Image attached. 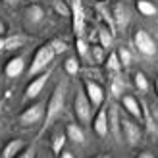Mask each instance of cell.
I'll return each instance as SVG.
<instances>
[{
    "mask_svg": "<svg viewBox=\"0 0 158 158\" xmlns=\"http://www.w3.org/2000/svg\"><path fill=\"white\" fill-rule=\"evenodd\" d=\"M66 91H68V83H66V79H62V81L54 87L52 97L48 100V104H46V112H44L41 135H43V133H46V129H48L50 125L58 120V116L64 112V106H66Z\"/></svg>",
    "mask_w": 158,
    "mask_h": 158,
    "instance_id": "cell-1",
    "label": "cell"
},
{
    "mask_svg": "<svg viewBox=\"0 0 158 158\" xmlns=\"http://www.w3.org/2000/svg\"><path fill=\"white\" fill-rule=\"evenodd\" d=\"M54 56H56V52H54V48H52V44H50V43H44V44H41V46L37 48V52H35L33 60H31V64H29L27 75H29L31 79H33L35 75L43 73L44 69L48 68V64H52Z\"/></svg>",
    "mask_w": 158,
    "mask_h": 158,
    "instance_id": "cell-2",
    "label": "cell"
},
{
    "mask_svg": "<svg viewBox=\"0 0 158 158\" xmlns=\"http://www.w3.org/2000/svg\"><path fill=\"white\" fill-rule=\"evenodd\" d=\"M122 139L129 147H137L143 139V129H141L139 122L135 118H131L127 112L122 114Z\"/></svg>",
    "mask_w": 158,
    "mask_h": 158,
    "instance_id": "cell-3",
    "label": "cell"
},
{
    "mask_svg": "<svg viewBox=\"0 0 158 158\" xmlns=\"http://www.w3.org/2000/svg\"><path fill=\"white\" fill-rule=\"evenodd\" d=\"M73 112L77 116V120L81 125H89L93 122V112L94 108L91 104V100L87 98V94L83 89H79L77 94H75V100H73Z\"/></svg>",
    "mask_w": 158,
    "mask_h": 158,
    "instance_id": "cell-4",
    "label": "cell"
},
{
    "mask_svg": "<svg viewBox=\"0 0 158 158\" xmlns=\"http://www.w3.org/2000/svg\"><path fill=\"white\" fill-rule=\"evenodd\" d=\"M44 112H46L44 102H35V104H31L29 108H25L19 114L18 122H19L21 127H31V125H37L44 120Z\"/></svg>",
    "mask_w": 158,
    "mask_h": 158,
    "instance_id": "cell-5",
    "label": "cell"
},
{
    "mask_svg": "<svg viewBox=\"0 0 158 158\" xmlns=\"http://www.w3.org/2000/svg\"><path fill=\"white\" fill-rule=\"evenodd\" d=\"M133 43H135V48L139 50V54L143 56H154L158 52V46H156V41L151 37V33L145 29H137L135 35H133Z\"/></svg>",
    "mask_w": 158,
    "mask_h": 158,
    "instance_id": "cell-6",
    "label": "cell"
},
{
    "mask_svg": "<svg viewBox=\"0 0 158 158\" xmlns=\"http://www.w3.org/2000/svg\"><path fill=\"white\" fill-rule=\"evenodd\" d=\"M83 91L87 94V98L91 100V104L94 110H98L104 102V87H102L98 81H93V79H85L83 83Z\"/></svg>",
    "mask_w": 158,
    "mask_h": 158,
    "instance_id": "cell-7",
    "label": "cell"
},
{
    "mask_svg": "<svg viewBox=\"0 0 158 158\" xmlns=\"http://www.w3.org/2000/svg\"><path fill=\"white\" fill-rule=\"evenodd\" d=\"M106 112H108V131L114 135L116 141H122V110L120 106L112 102V104L106 106Z\"/></svg>",
    "mask_w": 158,
    "mask_h": 158,
    "instance_id": "cell-8",
    "label": "cell"
},
{
    "mask_svg": "<svg viewBox=\"0 0 158 158\" xmlns=\"http://www.w3.org/2000/svg\"><path fill=\"white\" fill-rule=\"evenodd\" d=\"M69 8H72L73 33H75V37H83V33H85V12H83L81 0H69Z\"/></svg>",
    "mask_w": 158,
    "mask_h": 158,
    "instance_id": "cell-9",
    "label": "cell"
},
{
    "mask_svg": "<svg viewBox=\"0 0 158 158\" xmlns=\"http://www.w3.org/2000/svg\"><path fill=\"white\" fill-rule=\"evenodd\" d=\"M50 72H52V69L48 68V69H44L43 73H39V75H35L33 79H31V83L27 85V89H25V98L27 100L37 98L39 94L43 93L44 85H46V81H48V77H50Z\"/></svg>",
    "mask_w": 158,
    "mask_h": 158,
    "instance_id": "cell-10",
    "label": "cell"
},
{
    "mask_svg": "<svg viewBox=\"0 0 158 158\" xmlns=\"http://www.w3.org/2000/svg\"><path fill=\"white\" fill-rule=\"evenodd\" d=\"M112 18L116 23V31H125L131 21V10L122 2H116L112 8Z\"/></svg>",
    "mask_w": 158,
    "mask_h": 158,
    "instance_id": "cell-11",
    "label": "cell"
},
{
    "mask_svg": "<svg viewBox=\"0 0 158 158\" xmlns=\"http://www.w3.org/2000/svg\"><path fill=\"white\" fill-rule=\"evenodd\" d=\"M122 106L131 118H135L137 122L143 120V108H141V102L133 97V94H123L122 97Z\"/></svg>",
    "mask_w": 158,
    "mask_h": 158,
    "instance_id": "cell-12",
    "label": "cell"
},
{
    "mask_svg": "<svg viewBox=\"0 0 158 158\" xmlns=\"http://www.w3.org/2000/svg\"><path fill=\"white\" fill-rule=\"evenodd\" d=\"M93 131L97 133L98 137H106L108 135V112H106V106H100L97 116L93 120Z\"/></svg>",
    "mask_w": 158,
    "mask_h": 158,
    "instance_id": "cell-13",
    "label": "cell"
},
{
    "mask_svg": "<svg viewBox=\"0 0 158 158\" xmlns=\"http://www.w3.org/2000/svg\"><path fill=\"white\" fill-rule=\"evenodd\" d=\"M23 69H25V58L23 56H14V58L8 60V64L4 66V73H6V77L15 79V77H19L23 73Z\"/></svg>",
    "mask_w": 158,
    "mask_h": 158,
    "instance_id": "cell-14",
    "label": "cell"
},
{
    "mask_svg": "<svg viewBox=\"0 0 158 158\" xmlns=\"http://www.w3.org/2000/svg\"><path fill=\"white\" fill-rule=\"evenodd\" d=\"M23 148H25V141L23 139H12V141H8L6 147L2 148L0 158H15Z\"/></svg>",
    "mask_w": 158,
    "mask_h": 158,
    "instance_id": "cell-15",
    "label": "cell"
},
{
    "mask_svg": "<svg viewBox=\"0 0 158 158\" xmlns=\"http://www.w3.org/2000/svg\"><path fill=\"white\" fill-rule=\"evenodd\" d=\"M43 18H44V10L39 4L27 6V10H25V21H27V25H39V23L43 21Z\"/></svg>",
    "mask_w": 158,
    "mask_h": 158,
    "instance_id": "cell-16",
    "label": "cell"
},
{
    "mask_svg": "<svg viewBox=\"0 0 158 158\" xmlns=\"http://www.w3.org/2000/svg\"><path fill=\"white\" fill-rule=\"evenodd\" d=\"M66 135H68V139L72 141V143H77V145L85 143V131H83V127L79 123H68Z\"/></svg>",
    "mask_w": 158,
    "mask_h": 158,
    "instance_id": "cell-17",
    "label": "cell"
},
{
    "mask_svg": "<svg viewBox=\"0 0 158 158\" xmlns=\"http://www.w3.org/2000/svg\"><path fill=\"white\" fill-rule=\"evenodd\" d=\"M27 43V39L23 35H12L4 39V50H18Z\"/></svg>",
    "mask_w": 158,
    "mask_h": 158,
    "instance_id": "cell-18",
    "label": "cell"
},
{
    "mask_svg": "<svg viewBox=\"0 0 158 158\" xmlns=\"http://www.w3.org/2000/svg\"><path fill=\"white\" fill-rule=\"evenodd\" d=\"M135 6H137V10L141 12V15H147V18L158 14V8L154 6V2H151V0H137Z\"/></svg>",
    "mask_w": 158,
    "mask_h": 158,
    "instance_id": "cell-19",
    "label": "cell"
},
{
    "mask_svg": "<svg viewBox=\"0 0 158 158\" xmlns=\"http://www.w3.org/2000/svg\"><path fill=\"white\" fill-rule=\"evenodd\" d=\"M66 141H68V135L64 131H56L52 135V152L60 156V152L64 151V145H66Z\"/></svg>",
    "mask_w": 158,
    "mask_h": 158,
    "instance_id": "cell-20",
    "label": "cell"
},
{
    "mask_svg": "<svg viewBox=\"0 0 158 158\" xmlns=\"http://www.w3.org/2000/svg\"><path fill=\"white\" fill-rule=\"evenodd\" d=\"M110 75H114V77H110V93H112V97H122L125 83L122 81L120 73H110Z\"/></svg>",
    "mask_w": 158,
    "mask_h": 158,
    "instance_id": "cell-21",
    "label": "cell"
},
{
    "mask_svg": "<svg viewBox=\"0 0 158 158\" xmlns=\"http://www.w3.org/2000/svg\"><path fill=\"white\" fill-rule=\"evenodd\" d=\"M106 69H108V73H120L122 72V64H120V58H118V52H110L108 56H106Z\"/></svg>",
    "mask_w": 158,
    "mask_h": 158,
    "instance_id": "cell-22",
    "label": "cell"
},
{
    "mask_svg": "<svg viewBox=\"0 0 158 158\" xmlns=\"http://www.w3.org/2000/svg\"><path fill=\"white\" fill-rule=\"evenodd\" d=\"M98 41H100V46L102 48H110L114 43V33L110 31L108 27H98Z\"/></svg>",
    "mask_w": 158,
    "mask_h": 158,
    "instance_id": "cell-23",
    "label": "cell"
},
{
    "mask_svg": "<svg viewBox=\"0 0 158 158\" xmlns=\"http://www.w3.org/2000/svg\"><path fill=\"white\" fill-rule=\"evenodd\" d=\"M98 14L102 15V19L106 21V27H108V29H110V31H112V33L116 35V33H118V31H116V23H114V18H112V14L108 12V8L100 4V6H98Z\"/></svg>",
    "mask_w": 158,
    "mask_h": 158,
    "instance_id": "cell-24",
    "label": "cell"
},
{
    "mask_svg": "<svg viewBox=\"0 0 158 158\" xmlns=\"http://www.w3.org/2000/svg\"><path fill=\"white\" fill-rule=\"evenodd\" d=\"M133 83H135L137 91H141V93H147L148 91V79H147V75L143 72H137L135 75H133Z\"/></svg>",
    "mask_w": 158,
    "mask_h": 158,
    "instance_id": "cell-25",
    "label": "cell"
},
{
    "mask_svg": "<svg viewBox=\"0 0 158 158\" xmlns=\"http://www.w3.org/2000/svg\"><path fill=\"white\" fill-rule=\"evenodd\" d=\"M91 58H93V64H94V66L102 64V62L106 60V56H104V48H102L100 44L91 46Z\"/></svg>",
    "mask_w": 158,
    "mask_h": 158,
    "instance_id": "cell-26",
    "label": "cell"
},
{
    "mask_svg": "<svg viewBox=\"0 0 158 158\" xmlns=\"http://www.w3.org/2000/svg\"><path fill=\"white\" fill-rule=\"evenodd\" d=\"M64 69H66V73L68 75H77L79 73V62H77V58L75 56H69L66 62H64Z\"/></svg>",
    "mask_w": 158,
    "mask_h": 158,
    "instance_id": "cell-27",
    "label": "cell"
},
{
    "mask_svg": "<svg viewBox=\"0 0 158 158\" xmlns=\"http://www.w3.org/2000/svg\"><path fill=\"white\" fill-rule=\"evenodd\" d=\"M118 58H120V64L122 68H129L131 66V52L127 48H118Z\"/></svg>",
    "mask_w": 158,
    "mask_h": 158,
    "instance_id": "cell-28",
    "label": "cell"
},
{
    "mask_svg": "<svg viewBox=\"0 0 158 158\" xmlns=\"http://www.w3.org/2000/svg\"><path fill=\"white\" fill-rule=\"evenodd\" d=\"M75 48H77V54L81 58H85L87 54H89V44H87V41H85L83 37H77L75 39Z\"/></svg>",
    "mask_w": 158,
    "mask_h": 158,
    "instance_id": "cell-29",
    "label": "cell"
},
{
    "mask_svg": "<svg viewBox=\"0 0 158 158\" xmlns=\"http://www.w3.org/2000/svg\"><path fill=\"white\" fill-rule=\"evenodd\" d=\"M54 8H56V12L60 15H72V8L64 0H54Z\"/></svg>",
    "mask_w": 158,
    "mask_h": 158,
    "instance_id": "cell-30",
    "label": "cell"
},
{
    "mask_svg": "<svg viewBox=\"0 0 158 158\" xmlns=\"http://www.w3.org/2000/svg\"><path fill=\"white\" fill-rule=\"evenodd\" d=\"M50 44H52V48H54V52H56V54L66 52V48H68L66 41H62V39H54V41H50Z\"/></svg>",
    "mask_w": 158,
    "mask_h": 158,
    "instance_id": "cell-31",
    "label": "cell"
},
{
    "mask_svg": "<svg viewBox=\"0 0 158 158\" xmlns=\"http://www.w3.org/2000/svg\"><path fill=\"white\" fill-rule=\"evenodd\" d=\"M15 158H37V151H35V147H25L23 151L15 156Z\"/></svg>",
    "mask_w": 158,
    "mask_h": 158,
    "instance_id": "cell-32",
    "label": "cell"
},
{
    "mask_svg": "<svg viewBox=\"0 0 158 158\" xmlns=\"http://www.w3.org/2000/svg\"><path fill=\"white\" fill-rule=\"evenodd\" d=\"M148 110H151V116H152L154 123L158 125V106H156V104H154V106H148Z\"/></svg>",
    "mask_w": 158,
    "mask_h": 158,
    "instance_id": "cell-33",
    "label": "cell"
},
{
    "mask_svg": "<svg viewBox=\"0 0 158 158\" xmlns=\"http://www.w3.org/2000/svg\"><path fill=\"white\" fill-rule=\"evenodd\" d=\"M137 158H156L151 151H141L139 154H137Z\"/></svg>",
    "mask_w": 158,
    "mask_h": 158,
    "instance_id": "cell-34",
    "label": "cell"
},
{
    "mask_svg": "<svg viewBox=\"0 0 158 158\" xmlns=\"http://www.w3.org/2000/svg\"><path fill=\"white\" fill-rule=\"evenodd\" d=\"M6 31H8V27H6V23L2 21V18H0V37H4Z\"/></svg>",
    "mask_w": 158,
    "mask_h": 158,
    "instance_id": "cell-35",
    "label": "cell"
},
{
    "mask_svg": "<svg viewBox=\"0 0 158 158\" xmlns=\"http://www.w3.org/2000/svg\"><path fill=\"white\" fill-rule=\"evenodd\" d=\"M60 158H75V156H73V152H69V151H62Z\"/></svg>",
    "mask_w": 158,
    "mask_h": 158,
    "instance_id": "cell-36",
    "label": "cell"
},
{
    "mask_svg": "<svg viewBox=\"0 0 158 158\" xmlns=\"http://www.w3.org/2000/svg\"><path fill=\"white\" fill-rule=\"evenodd\" d=\"M2 2H6L8 6H15V4H19V0H2Z\"/></svg>",
    "mask_w": 158,
    "mask_h": 158,
    "instance_id": "cell-37",
    "label": "cell"
},
{
    "mask_svg": "<svg viewBox=\"0 0 158 158\" xmlns=\"http://www.w3.org/2000/svg\"><path fill=\"white\" fill-rule=\"evenodd\" d=\"M4 39L6 37H0V50H4Z\"/></svg>",
    "mask_w": 158,
    "mask_h": 158,
    "instance_id": "cell-38",
    "label": "cell"
},
{
    "mask_svg": "<svg viewBox=\"0 0 158 158\" xmlns=\"http://www.w3.org/2000/svg\"><path fill=\"white\" fill-rule=\"evenodd\" d=\"M94 158H112V156H110V154H97Z\"/></svg>",
    "mask_w": 158,
    "mask_h": 158,
    "instance_id": "cell-39",
    "label": "cell"
},
{
    "mask_svg": "<svg viewBox=\"0 0 158 158\" xmlns=\"http://www.w3.org/2000/svg\"><path fill=\"white\" fill-rule=\"evenodd\" d=\"M2 110H4V100L0 98V116H2Z\"/></svg>",
    "mask_w": 158,
    "mask_h": 158,
    "instance_id": "cell-40",
    "label": "cell"
},
{
    "mask_svg": "<svg viewBox=\"0 0 158 158\" xmlns=\"http://www.w3.org/2000/svg\"><path fill=\"white\" fill-rule=\"evenodd\" d=\"M154 87H156V94H158V79H156V85Z\"/></svg>",
    "mask_w": 158,
    "mask_h": 158,
    "instance_id": "cell-41",
    "label": "cell"
},
{
    "mask_svg": "<svg viewBox=\"0 0 158 158\" xmlns=\"http://www.w3.org/2000/svg\"><path fill=\"white\" fill-rule=\"evenodd\" d=\"M35 2H37V0H35Z\"/></svg>",
    "mask_w": 158,
    "mask_h": 158,
    "instance_id": "cell-42",
    "label": "cell"
}]
</instances>
